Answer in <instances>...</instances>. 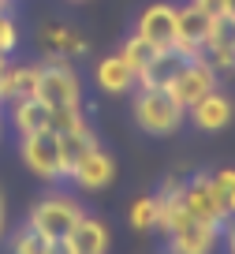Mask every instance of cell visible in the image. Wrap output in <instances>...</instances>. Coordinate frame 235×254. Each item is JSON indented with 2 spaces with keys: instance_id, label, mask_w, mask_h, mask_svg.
<instances>
[{
  "instance_id": "obj_14",
  "label": "cell",
  "mask_w": 235,
  "mask_h": 254,
  "mask_svg": "<svg viewBox=\"0 0 235 254\" xmlns=\"http://www.w3.org/2000/svg\"><path fill=\"white\" fill-rule=\"evenodd\" d=\"M41 45L49 49V56H63V60H75V56H86L90 53L86 38H82L75 26H63V23L41 26Z\"/></svg>"
},
{
  "instance_id": "obj_16",
  "label": "cell",
  "mask_w": 235,
  "mask_h": 254,
  "mask_svg": "<svg viewBox=\"0 0 235 254\" xmlns=\"http://www.w3.org/2000/svg\"><path fill=\"white\" fill-rule=\"evenodd\" d=\"M71 254H109V228L97 217H82L75 224V232L67 236Z\"/></svg>"
},
{
  "instance_id": "obj_15",
  "label": "cell",
  "mask_w": 235,
  "mask_h": 254,
  "mask_svg": "<svg viewBox=\"0 0 235 254\" xmlns=\"http://www.w3.org/2000/svg\"><path fill=\"white\" fill-rule=\"evenodd\" d=\"M11 124H15L19 135L45 131V127L53 124V109H49L41 97H23V101H11Z\"/></svg>"
},
{
  "instance_id": "obj_7",
  "label": "cell",
  "mask_w": 235,
  "mask_h": 254,
  "mask_svg": "<svg viewBox=\"0 0 235 254\" xmlns=\"http://www.w3.org/2000/svg\"><path fill=\"white\" fill-rule=\"evenodd\" d=\"M209 26H213V15H205L202 8H194V4L176 8V45L172 49L183 56V60L202 56V45H205V38H209Z\"/></svg>"
},
{
  "instance_id": "obj_9",
  "label": "cell",
  "mask_w": 235,
  "mask_h": 254,
  "mask_svg": "<svg viewBox=\"0 0 235 254\" xmlns=\"http://www.w3.org/2000/svg\"><path fill=\"white\" fill-rule=\"evenodd\" d=\"M134 34L146 38V41H153L157 49H172L176 45V4H168V0L146 4V8L138 11Z\"/></svg>"
},
{
  "instance_id": "obj_29",
  "label": "cell",
  "mask_w": 235,
  "mask_h": 254,
  "mask_svg": "<svg viewBox=\"0 0 235 254\" xmlns=\"http://www.w3.org/2000/svg\"><path fill=\"white\" fill-rule=\"evenodd\" d=\"M0 131H4V101H0Z\"/></svg>"
},
{
  "instance_id": "obj_3",
  "label": "cell",
  "mask_w": 235,
  "mask_h": 254,
  "mask_svg": "<svg viewBox=\"0 0 235 254\" xmlns=\"http://www.w3.org/2000/svg\"><path fill=\"white\" fill-rule=\"evenodd\" d=\"M38 97L49 109L82 105V79H78V71L71 67V60L49 56L45 64H38Z\"/></svg>"
},
{
  "instance_id": "obj_8",
  "label": "cell",
  "mask_w": 235,
  "mask_h": 254,
  "mask_svg": "<svg viewBox=\"0 0 235 254\" xmlns=\"http://www.w3.org/2000/svg\"><path fill=\"white\" fill-rule=\"evenodd\" d=\"M202 56L217 75L235 71V15H217L209 26V38L202 45Z\"/></svg>"
},
{
  "instance_id": "obj_19",
  "label": "cell",
  "mask_w": 235,
  "mask_h": 254,
  "mask_svg": "<svg viewBox=\"0 0 235 254\" xmlns=\"http://www.w3.org/2000/svg\"><path fill=\"white\" fill-rule=\"evenodd\" d=\"M161 53V49L153 45V41H146V38H138V34H131V38L119 45V56H123V64L134 71V79H138L142 71H146V64L153 60V56Z\"/></svg>"
},
{
  "instance_id": "obj_11",
  "label": "cell",
  "mask_w": 235,
  "mask_h": 254,
  "mask_svg": "<svg viewBox=\"0 0 235 254\" xmlns=\"http://www.w3.org/2000/svg\"><path fill=\"white\" fill-rule=\"evenodd\" d=\"M67 180L75 183V187H82V190H101V187H109V183L116 180V161H112V153H105L101 142H97L86 157L71 168Z\"/></svg>"
},
{
  "instance_id": "obj_4",
  "label": "cell",
  "mask_w": 235,
  "mask_h": 254,
  "mask_svg": "<svg viewBox=\"0 0 235 254\" xmlns=\"http://www.w3.org/2000/svg\"><path fill=\"white\" fill-rule=\"evenodd\" d=\"M179 194H183V206L190 209L194 217H202V221L209 224H224L228 217V206H224V194H220V183L213 172H194L187 183H179Z\"/></svg>"
},
{
  "instance_id": "obj_30",
  "label": "cell",
  "mask_w": 235,
  "mask_h": 254,
  "mask_svg": "<svg viewBox=\"0 0 235 254\" xmlns=\"http://www.w3.org/2000/svg\"><path fill=\"white\" fill-rule=\"evenodd\" d=\"M228 15H235V0H228Z\"/></svg>"
},
{
  "instance_id": "obj_12",
  "label": "cell",
  "mask_w": 235,
  "mask_h": 254,
  "mask_svg": "<svg viewBox=\"0 0 235 254\" xmlns=\"http://www.w3.org/2000/svg\"><path fill=\"white\" fill-rule=\"evenodd\" d=\"M94 82L101 94L109 97H119V94H131L134 86H138V79H134V71L123 64V56L112 53V56H101V60L94 64Z\"/></svg>"
},
{
  "instance_id": "obj_18",
  "label": "cell",
  "mask_w": 235,
  "mask_h": 254,
  "mask_svg": "<svg viewBox=\"0 0 235 254\" xmlns=\"http://www.w3.org/2000/svg\"><path fill=\"white\" fill-rule=\"evenodd\" d=\"M179 64H183V56L176 53V49H161V53L146 64V71L138 75V86H168L172 75L179 71Z\"/></svg>"
},
{
  "instance_id": "obj_6",
  "label": "cell",
  "mask_w": 235,
  "mask_h": 254,
  "mask_svg": "<svg viewBox=\"0 0 235 254\" xmlns=\"http://www.w3.org/2000/svg\"><path fill=\"white\" fill-rule=\"evenodd\" d=\"M168 90H172V97L183 105V109H190L194 101H202L205 94H213V90H217V71L209 67V60H205V56L183 60L179 71H176L172 82H168Z\"/></svg>"
},
{
  "instance_id": "obj_5",
  "label": "cell",
  "mask_w": 235,
  "mask_h": 254,
  "mask_svg": "<svg viewBox=\"0 0 235 254\" xmlns=\"http://www.w3.org/2000/svg\"><path fill=\"white\" fill-rule=\"evenodd\" d=\"M19 153H23V165L30 168L38 180H49V183L63 180V168H60V135H56L53 127L34 131V135H23Z\"/></svg>"
},
{
  "instance_id": "obj_27",
  "label": "cell",
  "mask_w": 235,
  "mask_h": 254,
  "mask_svg": "<svg viewBox=\"0 0 235 254\" xmlns=\"http://www.w3.org/2000/svg\"><path fill=\"white\" fill-rule=\"evenodd\" d=\"M4 224H8V213H4V194H0V239H4Z\"/></svg>"
},
{
  "instance_id": "obj_24",
  "label": "cell",
  "mask_w": 235,
  "mask_h": 254,
  "mask_svg": "<svg viewBox=\"0 0 235 254\" xmlns=\"http://www.w3.org/2000/svg\"><path fill=\"white\" fill-rule=\"evenodd\" d=\"M190 4H194V8H202L205 15H228V0H190Z\"/></svg>"
},
{
  "instance_id": "obj_17",
  "label": "cell",
  "mask_w": 235,
  "mask_h": 254,
  "mask_svg": "<svg viewBox=\"0 0 235 254\" xmlns=\"http://www.w3.org/2000/svg\"><path fill=\"white\" fill-rule=\"evenodd\" d=\"M94 146H97V135L90 131V124L75 127V131H60V168H63V180H67L71 168L86 157Z\"/></svg>"
},
{
  "instance_id": "obj_23",
  "label": "cell",
  "mask_w": 235,
  "mask_h": 254,
  "mask_svg": "<svg viewBox=\"0 0 235 254\" xmlns=\"http://www.w3.org/2000/svg\"><path fill=\"white\" fill-rule=\"evenodd\" d=\"M213 176H217V183H220L228 213H235V168H220V172H213Z\"/></svg>"
},
{
  "instance_id": "obj_20",
  "label": "cell",
  "mask_w": 235,
  "mask_h": 254,
  "mask_svg": "<svg viewBox=\"0 0 235 254\" xmlns=\"http://www.w3.org/2000/svg\"><path fill=\"white\" fill-rule=\"evenodd\" d=\"M134 232H153L157 228V194H142L131 202V213H127Z\"/></svg>"
},
{
  "instance_id": "obj_32",
  "label": "cell",
  "mask_w": 235,
  "mask_h": 254,
  "mask_svg": "<svg viewBox=\"0 0 235 254\" xmlns=\"http://www.w3.org/2000/svg\"><path fill=\"white\" fill-rule=\"evenodd\" d=\"M161 254H176V251H161Z\"/></svg>"
},
{
  "instance_id": "obj_21",
  "label": "cell",
  "mask_w": 235,
  "mask_h": 254,
  "mask_svg": "<svg viewBox=\"0 0 235 254\" xmlns=\"http://www.w3.org/2000/svg\"><path fill=\"white\" fill-rule=\"evenodd\" d=\"M45 251H49V239L38 236L30 224H23V228L11 236V254H45Z\"/></svg>"
},
{
  "instance_id": "obj_25",
  "label": "cell",
  "mask_w": 235,
  "mask_h": 254,
  "mask_svg": "<svg viewBox=\"0 0 235 254\" xmlns=\"http://www.w3.org/2000/svg\"><path fill=\"white\" fill-rule=\"evenodd\" d=\"M220 239H224V251H228V254H235V213L228 217L224 224H220Z\"/></svg>"
},
{
  "instance_id": "obj_13",
  "label": "cell",
  "mask_w": 235,
  "mask_h": 254,
  "mask_svg": "<svg viewBox=\"0 0 235 254\" xmlns=\"http://www.w3.org/2000/svg\"><path fill=\"white\" fill-rule=\"evenodd\" d=\"M23 97H38V64H8L0 71V101H23Z\"/></svg>"
},
{
  "instance_id": "obj_31",
  "label": "cell",
  "mask_w": 235,
  "mask_h": 254,
  "mask_svg": "<svg viewBox=\"0 0 235 254\" xmlns=\"http://www.w3.org/2000/svg\"><path fill=\"white\" fill-rule=\"evenodd\" d=\"M8 4H11V0H0V8H8Z\"/></svg>"
},
{
  "instance_id": "obj_28",
  "label": "cell",
  "mask_w": 235,
  "mask_h": 254,
  "mask_svg": "<svg viewBox=\"0 0 235 254\" xmlns=\"http://www.w3.org/2000/svg\"><path fill=\"white\" fill-rule=\"evenodd\" d=\"M4 67H8V53H0V71H4Z\"/></svg>"
},
{
  "instance_id": "obj_22",
  "label": "cell",
  "mask_w": 235,
  "mask_h": 254,
  "mask_svg": "<svg viewBox=\"0 0 235 254\" xmlns=\"http://www.w3.org/2000/svg\"><path fill=\"white\" fill-rule=\"evenodd\" d=\"M86 124V116H82V105H71V109H53V131L60 135V131H75V127Z\"/></svg>"
},
{
  "instance_id": "obj_1",
  "label": "cell",
  "mask_w": 235,
  "mask_h": 254,
  "mask_svg": "<svg viewBox=\"0 0 235 254\" xmlns=\"http://www.w3.org/2000/svg\"><path fill=\"white\" fill-rule=\"evenodd\" d=\"M134 124L146 135H176L187 124V109L172 97L168 86H138L134 90Z\"/></svg>"
},
{
  "instance_id": "obj_10",
  "label": "cell",
  "mask_w": 235,
  "mask_h": 254,
  "mask_svg": "<svg viewBox=\"0 0 235 254\" xmlns=\"http://www.w3.org/2000/svg\"><path fill=\"white\" fill-rule=\"evenodd\" d=\"M187 116H190V124H194L198 131H224V127L235 120V101L217 86L213 94H205L202 101L190 105Z\"/></svg>"
},
{
  "instance_id": "obj_33",
  "label": "cell",
  "mask_w": 235,
  "mask_h": 254,
  "mask_svg": "<svg viewBox=\"0 0 235 254\" xmlns=\"http://www.w3.org/2000/svg\"><path fill=\"white\" fill-rule=\"evenodd\" d=\"M75 4H78V0H75Z\"/></svg>"
},
{
  "instance_id": "obj_26",
  "label": "cell",
  "mask_w": 235,
  "mask_h": 254,
  "mask_svg": "<svg viewBox=\"0 0 235 254\" xmlns=\"http://www.w3.org/2000/svg\"><path fill=\"white\" fill-rule=\"evenodd\" d=\"M45 254H71V243H67V239H49Z\"/></svg>"
},
{
  "instance_id": "obj_2",
  "label": "cell",
  "mask_w": 235,
  "mask_h": 254,
  "mask_svg": "<svg viewBox=\"0 0 235 254\" xmlns=\"http://www.w3.org/2000/svg\"><path fill=\"white\" fill-rule=\"evenodd\" d=\"M86 217L82 202L75 194H63V190H49L45 198H38L26 213V224H30L38 236L45 239H67L75 232V224Z\"/></svg>"
}]
</instances>
